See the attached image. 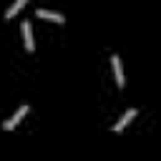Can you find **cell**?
Masks as SVG:
<instances>
[{
    "mask_svg": "<svg viewBox=\"0 0 161 161\" xmlns=\"http://www.w3.org/2000/svg\"><path fill=\"white\" fill-rule=\"evenodd\" d=\"M25 113H28V106L23 103V106H20V108H18V111H15V113H13V116H10L5 123H3V131H13V128H15V126H18V123L25 118Z\"/></svg>",
    "mask_w": 161,
    "mask_h": 161,
    "instance_id": "obj_1",
    "label": "cell"
},
{
    "mask_svg": "<svg viewBox=\"0 0 161 161\" xmlns=\"http://www.w3.org/2000/svg\"><path fill=\"white\" fill-rule=\"evenodd\" d=\"M111 65H113V75H116V86L123 88L126 86V78H123V68H121V55H111Z\"/></svg>",
    "mask_w": 161,
    "mask_h": 161,
    "instance_id": "obj_2",
    "label": "cell"
},
{
    "mask_svg": "<svg viewBox=\"0 0 161 161\" xmlns=\"http://www.w3.org/2000/svg\"><path fill=\"white\" fill-rule=\"evenodd\" d=\"M35 15H38V18H45V20H53V23H65V18H63L60 13H53V10H45V8H38Z\"/></svg>",
    "mask_w": 161,
    "mask_h": 161,
    "instance_id": "obj_3",
    "label": "cell"
},
{
    "mask_svg": "<svg viewBox=\"0 0 161 161\" xmlns=\"http://www.w3.org/2000/svg\"><path fill=\"white\" fill-rule=\"evenodd\" d=\"M23 43H25V50H33L35 48V43H33V28H30L28 20L23 23Z\"/></svg>",
    "mask_w": 161,
    "mask_h": 161,
    "instance_id": "obj_4",
    "label": "cell"
},
{
    "mask_svg": "<svg viewBox=\"0 0 161 161\" xmlns=\"http://www.w3.org/2000/svg\"><path fill=\"white\" fill-rule=\"evenodd\" d=\"M133 116H136V108H128V111H126V113H123V116H121V118L113 123V131H121V128H126V123H128Z\"/></svg>",
    "mask_w": 161,
    "mask_h": 161,
    "instance_id": "obj_5",
    "label": "cell"
},
{
    "mask_svg": "<svg viewBox=\"0 0 161 161\" xmlns=\"http://www.w3.org/2000/svg\"><path fill=\"white\" fill-rule=\"evenodd\" d=\"M23 5H25V0H15V3H13V5H10L8 10H5V18H13V15H15V13H18V10L23 8Z\"/></svg>",
    "mask_w": 161,
    "mask_h": 161,
    "instance_id": "obj_6",
    "label": "cell"
}]
</instances>
